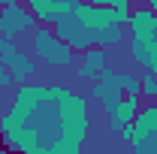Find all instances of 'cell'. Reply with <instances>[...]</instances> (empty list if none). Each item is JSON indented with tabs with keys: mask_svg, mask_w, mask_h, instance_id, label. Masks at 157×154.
<instances>
[{
	"mask_svg": "<svg viewBox=\"0 0 157 154\" xmlns=\"http://www.w3.org/2000/svg\"><path fill=\"white\" fill-rule=\"evenodd\" d=\"M0 136L12 154H82L91 136L88 100L60 85H21Z\"/></svg>",
	"mask_w": 157,
	"mask_h": 154,
	"instance_id": "cell-1",
	"label": "cell"
},
{
	"mask_svg": "<svg viewBox=\"0 0 157 154\" xmlns=\"http://www.w3.org/2000/svg\"><path fill=\"white\" fill-rule=\"evenodd\" d=\"M124 24H130L127 9H112V6H91L78 0L76 6L55 24L58 33L73 52H88V48H109L124 39Z\"/></svg>",
	"mask_w": 157,
	"mask_h": 154,
	"instance_id": "cell-2",
	"label": "cell"
},
{
	"mask_svg": "<svg viewBox=\"0 0 157 154\" xmlns=\"http://www.w3.org/2000/svg\"><path fill=\"white\" fill-rule=\"evenodd\" d=\"M130 58L145 73L157 76V15L145 6L130 12Z\"/></svg>",
	"mask_w": 157,
	"mask_h": 154,
	"instance_id": "cell-3",
	"label": "cell"
},
{
	"mask_svg": "<svg viewBox=\"0 0 157 154\" xmlns=\"http://www.w3.org/2000/svg\"><path fill=\"white\" fill-rule=\"evenodd\" d=\"M30 45H33V55L52 67H67V64H73V55H76L48 24H36V30L30 33Z\"/></svg>",
	"mask_w": 157,
	"mask_h": 154,
	"instance_id": "cell-4",
	"label": "cell"
},
{
	"mask_svg": "<svg viewBox=\"0 0 157 154\" xmlns=\"http://www.w3.org/2000/svg\"><path fill=\"white\" fill-rule=\"evenodd\" d=\"M133 154H157V103H142L133 121Z\"/></svg>",
	"mask_w": 157,
	"mask_h": 154,
	"instance_id": "cell-5",
	"label": "cell"
},
{
	"mask_svg": "<svg viewBox=\"0 0 157 154\" xmlns=\"http://www.w3.org/2000/svg\"><path fill=\"white\" fill-rule=\"evenodd\" d=\"M0 64L6 67V73H9V79H12V85H18V88H21V85H27V82L33 79V73H36L33 58H30L27 52H21L12 39H6V42H3Z\"/></svg>",
	"mask_w": 157,
	"mask_h": 154,
	"instance_id": "cell-6",
	"label": "cell"
},
{
	"mask_svg": "<svg viewBox=\"0 0 157 154\" xmlns=\"http://www.w3.org/2000/svg\"><path fill=\"white\" fill-rule=\"evenodd\" d=\"M39 21L30 15V9L24 3H12L6 9H0V37L3 39H15L18 33H33Z\"/></svg>",
	"mask_w": 157,
	"mask_h": 154,
	"instance_id": "cell-7",
	"label": "cell"
},
{
	"mask_svg": "<svg viewBox=\"0 0 157 154\" xmlns=\"http://www.w3.org/2000/svg\"><path fill=\"white\" fill-rule=\"evenodd\" d=\"M124 73H118L112 67H106L97 76V82H91V100L103 103L106 109H112L118 100H124Z\"/></svg>",
	"mask_w": 157,
	"mask_h": 154,
	"instance_id": "cell-8",
	"label": "cell"
},
{
	"mask_svg": "<svg viewBox=\"0 0 157 154\" xmlns=\"http://www.w3.org/2000/svg\"><path fill=\"white\" fill-rule=\"evenodd\" d=\"M76 3H78V0H27V9H30V15H33L39 24L55 27Z\"/></svg>",
	"mask_w": 157,
	"mask_h": 154,
	"instance_id": "cell-9",
	"label": "cell"
},
{
	"mask_svg": "<svg viewBox=\"0 0 157 154\" xmlns=\"http://www.w3.org/2000/svg\"><path fill=\"white\" fill-rule=\"evenodd\" d=\"M139 109H142V97H124V100H118L112 109H106L109 112V127L112 130H124L127 124H133L139 115Z\"/></svg>",
	"mask_w": 157,
	"mask_h": 154,
	"instance_id": "cell-10",
	"label": "cell"
},
{
	"mask_svg": "<svg viewBox=\"0 0 157 154\" xmlns=\"http://www.w3.org/2000/svg\"><path fill=\"white\" fill-rule=\"evenodd\" d=\"M106 67H109L106 48H88V52H82V67L76 70V79L78 82H97V76Z\"/></svg>",
	"mask_w": 157,
	"mask_h": 154,
	"instance_id": "cell-11",
	"label": "cell"
},
{
	"mask_svg": "<svg viewBox=\"0 0 157 154\" xmlns=\"http://www.w3.org/2000/svg\"><path fill=\"white\" fill-rule=\"evenodd\" d=\"M139 88H142V97H145L148 103H154V100H157V76L142 73V76H139Z\"/></svg>",
	"mask_w": 157,
	"mask_h": 154,
	"instance_id": "cell-12",
	"label": "cell"
},
{
	"mask_svg": "<svg viewBox=\"0 0 157 154\" xmlns=\"http://www.w3.org/2000/svg\"><path fill=\"white\" fill-rule=\"evenodd\" d=\"M118 139H121V142L130 148V142H133V124H127L124 130H118Z\"/></svg>",
	"mask_w": 157,
	"mask_h": 154,
	"instance_id": "cell-13",
	"label": "cell"
},
{
	"mask_svg": "<svg viewBox=\"0 0 157 154\" xmlns=\"http://www.w3.org/2000/svg\"><path fill=\"white\" fill-rule=\"evenodd\" d=\"M6 88H12V79H9V73H6V67L0 64V91H6Z\"/></svg>",
	"mask_w": 157,
	"mask_h": 154,
	"instance_id": "cell-14",
	"label": "cell"
},
{
	"mask_svg": "<svg viewBox=\"0 0 157 154\" xmlns=\"http://www.w3.org/2000/svg\"><path fill=\"white\" fill-rule=\"evenodd\" d=\"M85 3H91V6H115V0H85Z\"/></svg>",
	"mask_w": 157,
	"mask_h": 154,
	"instance_id": "cell-15",
	"label": "cell"
},
{
	"mask_svg": "<svg viewBox=\"0 0 157 154\" xmlns=\"http://www.w3.org/2000/svg\"><path fill=\"white\" fill-rule=\"evenodd\" d=\"M12 3H18V0H0V9H6V6H12Z\"/></svg>",
	"mask_w": 157,
	"mask_h": 154,
	"instance_id": "cell-16",
	"label": "cell"
},
{
	"mask_svg": "<svg viewBox=\"0 0 157 154\" xmlns=\"http://www.w3.org/2000/svg\"><path fill=\"white\" fill-rule=\"evenodd\" d=\"M148 9H151V12L157 15V0H148Z\"/></svg>",
	"mask_w": 157,
	"mask_h": 154,
	"instance_id": "cell-17",
	"label": "cell"
},
{
	"mask_svg": "<svg viewBox=\"0 0 157 154\" xmlns=\"http://www.w3.org/2000/svg\"><path fill=\"white\" fill-rule=\"evenodd\" d=\"M0 154H12V151H9V148H0Z\"/></svg>",
	"mask_w": 157,
	"mask_h": 154,
	"instance_id": "cell-18",
	"label": "cell"
},
{
	"mask_svg": "<svg viewBox=\"0 0 157 154\" xmlns=\"http://www.w3.org/2000/svg\"><path fill=\"white\" fill-rule=\"evenodd\" d=\"M3 42H6V39H3V37H0V52H3Z\"/></svg>",
	"mask_w": 157,
	"mask_h": 154,
	"instance_id": "cell-19",
	"label": "cell"
},
{
	"mask_svg": "<svg viewBox=\"0 0 157 154\" xmlns=\"http://www.w3.org/2000/svg\"><path fill=\"white\" fill-rule=\"evenodd\" d=\"M112 154H127V151H112Z\"/></svg>",
	"mask_w": 157,
	"mask_h": 154,
	"instance_id": "cell-20",
	"label": "cell"
},
{
	"mask_svg": "<svg viewBox=\"0 0 157 154\" xmlns=\"http://www.w3.org/2000/svg\"><path fill=\"white\" fill-rule=\"evenodd\" d=\"M0 127H3V115H0Z\"/></svg>",
	"mask_w": 157,
	"mask_h": 154,
	"instance_id": "cell-21",
	"label": "cell"
}]
</instances>
